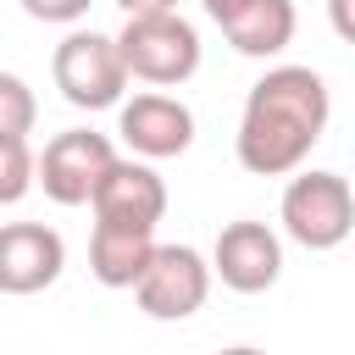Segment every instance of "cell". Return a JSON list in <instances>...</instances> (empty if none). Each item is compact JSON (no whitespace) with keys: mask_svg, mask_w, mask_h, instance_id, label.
Wrapping results in <instances>:
<instances>
[{"mask_svg":"<svg viewBox=\"0 0 355 355\" xmlns=\"http://www.w3.org/2000/svg\"><path fill=\"white\" fill-rule=\"evenodd\" d=\"M327 116H333V94L316 67H266L244 94L233 155L255 178H288L322 144Z\"/></svg>","mask_w":355,"mask_h":355,"instance_id":"cell-1","label":"cell"},{"mask_svg":"<svg viewBox=\"0 0 355 355\" xmlns=\"http://www.w3.org/2000/svg\"><path fill=\"white\" fill-rule=\"evenodd\" d=\"M116 161L111 139L94 128H67L44 144V155H33V183L55 200V205H89L100 172Z\"/></svg>","mask_w":355,"mask_h":355,"instance_id":"cell-6","label":"cell"},{"mask_svg":"<svg viewBox=\"0 0 355 355\" xmlns=\"http://www.w3.org/2000/svg\"><path fill=\"white\" fill-rule=\"evenodd\" d=\"M39 122V100L17 72H0V133H33Z\"/></svg>","mask_w":355,"mask_h":355,"instance_id":"cell-14","label":"cell"},{"mask_svg":"<svg viewBox=\"0 0 355 355\" xmlns=\"http://www.w3.org/2000/svg\"><path fill=\"white\" fill-rule=\"evenodd\" d=\"M133 300L150 322H183L211 300V261L194 244H155L133 277Z\"/></svg>","mask_w":355,"mask_h":355,"instance_id":"cell-5","label":"cell"},{"mask_svg":"<svg viewBox=\"0 0 355 355\" xmlns=\"http://www.w3.org/2000/svg\"><path fill=\"white\" fill-rule=\"evenodd\" d=\"M333 6V28H338V39H349L355 33V22H349V0H327Z\"/></svg>","mask_w":355,"mask_h":355,"instance_id":"cell-16","label":"cell"},{"mask_svg":"<svg viewBox=\"0 0 355 355\" xmlns=\"http://www.w3.org/2000/svg\"><path fill=\"white\" fill-rule=\"evenodd\" d=\"M122 11H166V6H178V0H116Z\"/></svg>","mask_w":355,"mask_h":355,"instance_id":"cell-17","label":"cell"},{"mask_svg":"<svg viewBox=\"0 0 355 355\" xmlns=\"http://www.w3.org/2000/svg\"><path fill=\"white\" fill-rule=\"evenodd\" d=\"M211 277L233 294H266L283 277V239L266 222H227L211 244Z\"/></svg>","mask_w":355,"mask_h":355,"instance_id":"cell-8","label":"cell"},{"mask_svg":"<svg viewBox=\"0 0 355 355\" xmlns=\"http://www.w3.org/2000/svg\"><path fill=\"white\" fill-rule=\"evenodd\" d=\"M33 22H61V28H72V22H83L89 17V6L94 0H17Z\"/></svg>","mask_w":355,"mask_h":355,"instance_id":"cell-15","label":"cell"},{"mask_svg":"<svg viewBox=\"0 0 355 355\" xmlns=\"http://www.w3.org/2000/svg\"><path fill=\"white\" fill-rule=\"evenodd\" d=\"M89 205H94V222L155 227V222L166 216V183H161V172H155L150 161H139V155H116V161L100 172Z\"/></svg>","mask_w":355,"mask_h":355,"instance_id":"cell-10","label":"cell"},{"mask_svg":"<svg viewBox=\"0 0 355 355\" xmlns=\"http://www.w3.org/2000/svg\"><path fill=\"white\" fill-rule=\"evenodd\" d=\"M67 266V239L50 222H6L0 227V294L28 300L44 294Z\"/></svg>","mask_w":355,"mask_h":355,"instance_id":"cell-9","label":"cell"},{"mask_svg":"<svg viewBox=\"0 0 355 355\" xmlns=\"http://www.w3.org/2000/svg\"><path fill=\"white\" fill-rule=\"evenodd\" d=\"M50 78L61 89L67 105L78 111H111L128 89V67L116 55V39L111 33H94V28H72L55 55H50Z\"/></svg>","mask_w":355,"mask_h":355,"instance_id":"cell-4","label":"cell"},{"mask_svg":"<svg viewBox=\"0 0 355 355\" xmlns=\"http://www.w3.org/2000/svg\"><path fill=\"white\" fill-rule=\"evenodd\" d=\"M155 250V227H122V222H94L89 233V272L105 288H133Z\"/></svg>","mask_w":355,"mask_h":355,"instance_id":"cell-12","label":"cell"},{"mask_svg":"<svg viewBox=\"0 0 355 355\" xmlns=\"http://www.w3.org/2000/svg\"><path fill=\"white\" fill-rule=\"evenodd\" d=\"M277 216H283V233H288L300 250H338V244L355 233L349 178H344V172H322V166H311V172L294 166Z\"/></svg>","mask_w":355,"mask_h":355,"instance_id":"cell-3","label":"cell"},{"mask_svg":"<svg viewBox=\"0 0 355 355\" xmlns=\"http://www.w3.org/2000/svg\"><path fill=\"white\" fill-rule=\"evenodd\" d=\"M200 6L239 55L266 61V55L288 50V39H294V0H200Z\"/></svg>","mask_w":355,"mask_h":355,"instance_id":"cell-11","label":"cell"},{"mask_svg":"<svg viewBox=\"0 0 355 355\" xmlns=\"http://www.w3.org/2000/svg\"><path fill=\"white\" fill-rule=\"evenodd\" d=\"M116 133L139 161H172L194 144V111L178 94L150 89V94L116 100Z\"/></svg>","mask_w":355,"mask_h":355,"instance_id":"cell-7","label":"cell"},{"mask_svg":"<svg viewBox=\"0 0 355 355\" xmlns=\"http://www.w3.org/2000/svg\"><path fill=\"white\" fill-rule=\"evenodd\" d=\"M33 189V150L28 133H0V205H17Z\"/></svg>","mask_w":355,"mask_h":355,"instance_id":"cell-13","label":"cell"},{"mask_svg":"<svg viewBox=\"0 0 355 355\" xmlns=\"http://www.w3.org/2000/svg\"><path fill=\"white\" fill-rule=\"evenodd\" d=\"M111 39H116V55H122L128 78H139V83L172 89V83H189L200 72V33L178 6L128 11L122 33H111Z\"/></svg>","mask_w":355,"mask_h":355,"instance_id":"cell-2","label":"cell"}]
</instances>
